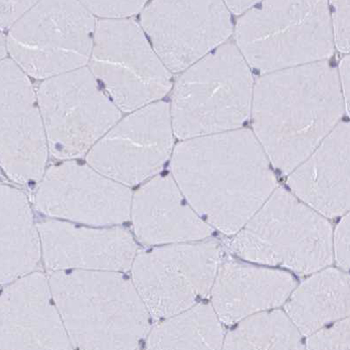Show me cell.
Segmentation results:
<instances>
[{"label":"cell","mask_w":350,"mask_h":350,"mask_svg":"<svg viewBox=\"0 0 350 350\" xmlns=\"http://www.w3.org/2000/svg\"><path fill=\"white\" fill-rule=\"evenodd\" d=\"M96 27L79 0H40L6 31V48L27 76L46 80L89 64Z\"/></svg>","instance_id":"7"},{"label":"cell","mask_w":350,"mask_h":350,"mask_svg":"<svg viewBox=\"0 0 350 350\" xmlns=\"http://www.w3.org/2000/svg\"><path fill=\"white\" fill-rule=\"evenodd\" d=\"M286 314L303 336L350 316V273L328 268L317 271L293 290Z\"/></svg>","instance_id":"20"},{"label":"cell","mask_w":350,"mask_h":350,"mask_svg":"<svg viewBox=\"0 0 350 350\" xmlns=\"http://www.w3.org/2000/svg\"><path fill=\"white\" fill-rule=\"evenodd\" d=\"M334 254L337 264L350 273V211L340 220L334 234Z\"/></svg>","instance_id":"27"},{"label":"cell","mask_w":350,"mask_h":350,"mask_svg":"<svg viewBox=\"0 0 350 350\" xmlns=\"http://www.w3.org/2000/svg\"><path fill=\"white\" fill-rule=\"evenodd\" d=\"M235 33L241 54L262 73L326 61L336 46L328 0H262Z\"/></svg>","instance_id":"4"},{"label":"cell","mask_w":350,"mask_h":350,"mask_svg":"<svg viewBox=\"0 0 350 350\" xmlns=\"http://www.w3.org/2000/svg\"><path fill=\"white\" fill-rule=\"evenodd\" d=\"M303 334L288 314L262 311L239 321L224 338L226 349H301Z\"/></svg>","instance_id":"23"},{"label":"cell","mask_w":350,"mask_h":350,"mask_svg":"<svg viewBox=\"0 0 350 350\" xmlns=\"http://www.w3.org/2000/svg\"><path fill=\"white\" fill-rule=\"evenodd\" d=\"M224 0H151L142 27L168 70L180 73L224 45L232 34Z\"/></svg>","instance_id":"11"},{"label":"cell","mask_w":350,"mask_h":350,"mask_svg":"<svg viewBox=\"0 0 350 350\" xmlns=\"http://www.w3.org/2000/svg\"><path fill=\"white\" fill-rule=\"evenodd\" d=\"M306 345L309 349H350V316L311 334Z\"/></svg>","instance_id":"24"},{"label":"cell","mask_w":350,"mask_h":350,"mask_svg":"<svg viewBox=\"0 0 350 350\" xmlns=\"http://www.w3.org/2000/svg\"><path fill=\"white\" fill-rule=\"evenodd\" d=\"M37 228L26 196L1 186V280L12 282L30 274L40 255Z\"/></svg>","instance_id":"21"},{"label":"cell","mask_w":350,"mask_h":350,"mask_svg":"<svg viewBox=\"0 0 350 350\" xmlns=\"http://www.w3.org/2000/svg\"><path fill=\"white\" fill-rule=\"evenodd\" d=\"M53 299L72 345L81 349H137L148 331L149 311L120 273L56 271Z\"/></svg>","instance_id":"3"},{"label":"cell","mask_w":350,"mask_h":350,"mask_svg":"<svg viewBox=\"0 0 350 350\" xmlns=\"http://www.w3.org/2000/svg\"><path fill=\"white\" fill-rule=\"evenodd\" d=\"M253 82L237 46L223 45L184 71L170 112L181 140L239 129L252 112Z\"/></svg>","instance_id":"5"},{"label":"cell","mask_w":350,"mask_h":350,"mask_svg":"<svg viewBox=\"0 0 350 350\" xmlns=\"http://www.w3.org/2000/svg\"><path fill=\"white\" fill-rule=\"evenodd\" d=\"M36 92L49 151L61 160L89 153L121 120L120 109L89 68L44 80Z\"/></svg>","instance_id":"9"},{"label":"cell","mask_w":350,"mask_h":350,"mask_svg":"<svg viewBox=\"0 0 350 350\" xmlns=\"http://www.w3.org/2000/svg\"><path fill=\"white\" fill-rule=\"evenodd\" d=\"M213 306L200 304L167 318L150 334L148 349H219L224 330Z\"/></svg>","instance_id":"22"},{"label":"cell","mask_w":350,"mask_h":350,"mask_svg":"<svg viewBox=\"0 0 350 350\" xmlns=\"http://www.w3.org/2000/svg\"><path fill=\"white\" fill-rule=\"evenodd\" d=\"M296 286L282 271L225 261L211 289L212 306L221 323L236 324L251 315L279 308Z\"/></svg>","instance_id":"18"},{"label":"cell","mask_w":350,"mask_h":350,"mask_svg":"<svg viewBox=\"0 0 350 350\" xmlns=\"http://www.w3.org/2000/svg\"><path fill=\"white\" fill-rule=\"evenodd\" d=\"M40 0H0L2 32L8 31Z\"/></svg>","instance_id":"28"},{"label":"cell","mask_w":350,"mask_h":350,"mask_svg":"<svg viewBox=\"0 0 350 350\" xmlns=\"http://www.w3.org/2000/svg\"><path fill=\"white\" fill-rule=\"evenodd\" d=\"M220 258L215 242L162 247L137 256L133 284L153 317L174 316L211 292Z\"/></svg>","instance_id":"10"},{"label":"cell","mask_w":350,"mask_h":350,"mask_svg":"<svg viewBox=\"0 0 350 350\" xmlns=\"http://www.w3.org/2000/svg\"><path fill=\"white\" fill-rule=\"evenodd\" d=\"M262 1V0H224L230 11L235 14H243Z\"/></svg>","instance_id":"30"},{"label":"cell","mask_w":350,"mask_h":350,"mask_svg":"<svg viewBox=\"0 0 350 350\" xmlns=\"http://www.w3.org/2000/svg\"><path fill=\"white\" fill-rule=\"evenodd\" d=\"M343 111L339 73L326 61L265 73L253 89L255 136L284 174L317 149Z\"/></svg>","instance_id":"2"},{"label":"cell","mask_w":350,"mask_h":350,"mask_svg":"<svg viewBox=\"0 0 350 350\" xmlns=\"http://www.w3.org/2000/svg\"><path fill=\"white\" fill-rule=\"evenodd\" d=\"M297 198L324 217L350 211V123H340L301 164L290 173Z\"/></svg>","instance_id":"16"},{"label":"cell","mask_w":350,"mask_h":350,"mask_svg":"<svg viewBox=\"0 0 350 350\" xmlns=\"http://www.w3.org/2000/svg\"><path fill=\"white\" fill-rule=\"evenodd\" d=\"M62 234L55 238L40 233V236L61 240L64 245L43 242L46 266L53 271L77 268L102 271H124L133 264L136 245L127 231L92 230L52 221Z\"/></svg>","instance_id":"19"},{"label":"cell","mask_w":350,"mask_h":350,"mask_svg":"<svg viewBox=\"0 0 350 350\" xmlns=\"http://www.w3.org/2000/svg\"><path fill=\"white\" fill-rule=\"evenodd\" d=\"M230 249L246 261L311 274L332 264L334 234L323 215L279 188L234 234Z\"/></svg>","instance_id":"6"},{"label":"cell","mask_w":350,"mask_h":350,"mask_svg":"<svg viewBox=\"0 0 350 350\" xmlns=\"http://www.w3.org/2000/svg\"><path fill=\"white\" fill-rule=\"evenodd\" d=\"M171 171L197 214L228 236L239 232L277 187L255 134L239 128L183 140L174 149Z\"/></svg>","instance_id":"1"},{"label":"cell","mask_w":350,"mask_h":350,"mask_svg":"<svg viewBox=\"0 0 350 350\" xmlns=\"http://www.w3.org/2000/svg\"><path fill=\"white\" fill-rule=\"evenodd\" d=\"M89 66L120 111L159 101L172 88L170 71L133 18L96 23Z\"/></svg>","instance_id":"8"},{"label":"cell","mask_w":350,"mask_h":350,"mask_svg":"<svg viewBox=\"0 0 350 350\" xmlns=\"http://www.w3.org/2000/svg\"><path fill=\"white\" fill-rule=\"evenodd\" d=\"M339 77L345 109L350 118V53L347 54L340 62Z\"/></svg>","instance_id":"29"},{"label":"cell","mask_w":350,"mask_h":350,"mask_svg":"<svg viewBox=\"0 0 350 350\" xmlns=\"http://www.w3.org/2000/svg\"><path fill=\"white\" fill-rule=\"evenodd\" d=\"M1 166L18 184L40 182L49 150L37 92L11 58L1 61Z\"/></svg>","instance_id":"13"},{"label":"cell","mask_w":350,"mask_h":350,"mask_svg":"<svg viewBox=\"0 0 350 350\" xmlns=\"http://www.w3.org/2000/svg\"><path fill=\"white\" fill-rule=\"evenodd\" d=\"M135 234L148 245L183 243L207 238L212 228L187 201L174 177L157 176L133 199Z\"/></svg>","instance_id":"17"},{"label":"cell","mask_w":350,"mask_h":350,"mask_svg":"<svg viewBox=\"0 0 350 350\" xmlns=\"http://www.w3.org/2000/svg\"><path fill=\"white\" fill-rule=\"evenodd\" d=\"M3 290L0 349H70L49 282L33 273Z\"/></svg>","instance_id":"15"},{"label":"cell","mask_w":350,"mask_h":350,"mask_svg":"<svg viewBox=\"0 0 350 350\" xmlns=\"http://www.w3.org/2000/svg\"><path fill=\"white\" fill-rule=\"evenodd\" d=\"M131 200L126 186L73 161L50 168L36 193L44 214L98 226L127 221Z\"/></svg>","instance_id":"14"},{"label":"cell","mask_w":350,"mask_h":350,"mask_svg":"<svg viewBox=\"0 0 350 350\" xmlns=\"http://www.w3.org/2000/svg\"><path fill=\"white\" fill-rule=\"evenodd\" d=\"M334 45L340 52L350 53V0H328Z\"/></svg>","instance_id":"26"},{"label":"cell","mask_w":350,"mask_h":350,"mask_svg":"<svg viewBox=\"0 0 350 350\" xmlns=\"http://www.w3.org/2000/svg\"><path fill=\"white\" fill-rule=\"evenodd\" d=\"M93 15L103 18H127L144 10L148 0H79Z\"/></svg>","instance_id":"25"},{"label":"cell","mask_w":350,"mask_h":350,"mask_svg":"<svg viewBox=\"0 0 350 350\" xmlns=\"http://www.w3.org/2000/svg\"><path fill=\"white\" fill-rule=\"evenodd\" d=\"M174 136L170 105L154 102L118 121L90 150L87 162L112 180L135 186L162 170Z\"/></svg>","instance_id":"12"}]
</instances>
